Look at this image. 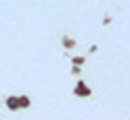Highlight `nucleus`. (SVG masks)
Segmentation results:
<instances>
[{
	"label": "nucleus",
	"instance_id": "1",
	"mask_svg": "<svg viewBox=\"0 0 130 120\" xmlns=\"http://www.w3.org/2000/svg\"><path fill=\"white\" fill-rule=\"evenodd\" d=\"M17 105H19L17 99H9V108H17Z\"/></svg>",
	"mask_w": 130,
	"mask_h": 120
}]
</instances>
